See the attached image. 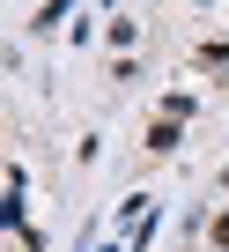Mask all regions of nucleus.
<instances>
[{
  "mask_svg": "<svg viewBox=\"0 0 229 252\" xmlns=\"http://www.w3.org/2000/svg\"><path fill=\"white\" fill-rule=\"evenodd\" d=\"M178 141H185V119H155L141 149H148V156H178Z\"/></svg>",
  "mask_w": 229,
  "mask_h": 252,
  "instance_id": "f257e3e1",
  "label": "nucleus"
},
{
  "mask_svg": "<svg viewBox=\"0 0 229 252\" xmlns=\"http://www.w3.org/2000/svg\"><path fill=\"white\" fill-rule=\"evenodd\" d=\"M155 230H163V200H155V208H148V215L126 230V252H155Z\"/></svg>",
  "mask_w": 229,
  "mask_h": 252,
  "instance_id": "f03ea898",
  "label": "nucleus"
},
{
  "mask_svg": "<svg viewBox=\"0 0 229 252\" xmlns=\"http://www.w3.org/2000/svg\"><path fill=\"white\" fill-rule=\"evenodd\" d=\"M103 45H111V52H133V45H141V23L111 15V23H103Z\"/></svg>",
  "mask_w": 229,
  "mask_h": 252,
  "instance_id": "7ed1b4c3",
  "label": "nucleus"
},
{
  "mask_svg": "<svg viewBox=\"0 0 229 252\" xmlns=\"http://www.w3.org/2000/svg\"><path fill=\"white\" fill-rule=\"evenodd\" d=\"M67 15H81V0H45V8H37V23H30V30H59Z\"/></svg>",
  "mask_w": 229,
  "mask_h": 252,
  "instance_id": "20e7f679",
  "label": "nucleus"
},
{
  "mask_svg": "<svg viewBox=\"0 0 229 252\" xmlns=\"http://www.w3.org/2000/svg\"><path fill=\"white\" fill-rule=\"evenodd\" d=\"M192 111H200L192 89H170V96H163V119H192Z\"/></svg>",
  "mask_w": 229,
  "mask_h": 252,
  "instance_id": "39448f33",
  "label": "nucleus"
},
{
  "mask_svg": "<svg viewBox=\"0 0 229 252\" xmlns=\"http://www.w3.org/2000/svg\"><path fill=\"white\" fill-rule=\"evenodd\" d=\"M200 67H229V37H207L200 45Z\"/></svg>",
  "mask_w": 229,
  "mask_h": 252,
  "instance_id": "423d86ee",
  "label": "nucleus"
},
{
  "mask_svg": "<svg viewBox=\"0 0 229 252\" xmlns=\"http://www.w3.org/2000/svg\"><path fill=\"white\" fill-rule=\"evenodd\" d=\"M207 237H214V252H229V215H214V230H207Z\"/></svg>",
  "mask_w": 229,
  "mask_h": 252,
  "instance_id": "0eeeda50",
  "label": "nucleus"
},
{
  "mask_svg": "<svg viewBox=\"0 0 229 252\" xmlns=\"http://www.w3.org/2000/svg\"><path fill=\"white\" fill-rule=\"evenodd\" d=\"M222 193H229V163H222Z\"/></svg>",
  "mask_w": 229,
  "mask_h": 252,
  "instance_id": "6e6552de",
  "label": "nucleus"
},
{
  "mask_svg": "<svg viewBox=\"0 0 229 252\" xmlns=\"http://www.w3.org/2000/svg\"><path fill=\"white\" fill-rule=\"evenodd\" d=\"M200 8H214V0H200Z\"/></svg>",
  "mask_w": 229,
  "mask_h": 252,
  "instance_id": "1a4fd4ad",
  "label": "nucleus"
}]
</instances>
